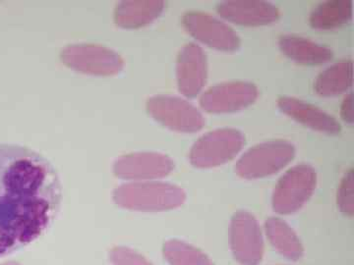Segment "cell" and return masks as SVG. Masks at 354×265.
Returning <instances> with one entry per match:
<instances>
[{"label": "cell", "mask_w": 354, "mask_h": 265, "mask_svg": "<svg viewBox=\"0 0 354 265\" xmlns=\"http://www.w3.org/2000/svg\"><path fill=\"white\" fill-rule=\"evenodd\" d=\"M62 199V182L50 161L26 146L0 144V257L43 235Z\"/></svg>", "instance_id": "obj_1"}, {"label": "cell", "mask_w": 354, "mask_h": 265, "mask_svg": "<svg viewBox=\"0 0 354 265\" xmlns=\"http://www.w3.org/2000/svg\"><path fill=\"white\" fill-rule=\"evenodd\" d=\"M186 197L183 188L162 180L123 184L113 192V201L120 208L143 213L176 209L183 206Z\"/></svg>", "instance_id": "obj_2"}, {"label": "cell", "mask_w": 354, "mask_h": 265, "mask_svg": "<svg viewBox=\"0 0 354 265\" xmlns=\"http://www.w3.org/2000/svg\"><path fill=\"white\" fill-rule=\"evenodd\" d=\"M297 148L286 139H272L247 150L235 164L234 170L245 180L276 175L295 159Z\"/></svg>", "instance_id": "obj_3"}, {"label": "cell", "mask_w": 354, "mask_h": 265, "mask_svg": "<svg viewBox=\"0 0 354 265\" xmlns=\"http://www.w3.org/2000/svg\"><path fill=\"white\" fill-rule=\"evenodd\" d=\"M318 176L308 164L290 167L281 176L272 195V208L279 215H291L304 208L315 193Z\"/></svg>", "instance_id": "obj_4"}, {"label": "cell", "mask_w": 354, "mask_h": 265, "mask_svg": "<svg viewBox=\"0 0 354 265\" xmlns=\"http://www.w3.org/2000/svg\"><path fill=\"white\" fill-rule=\"evenodd\" d=\"M245 146L243 132L221 128L202 135L189 152V161L199 169H211L232 161Z\"/></svg>", "instance_id": "obj_5"}, {"label": "cell", "mask_w": 354, "mask_h": 265, "mask_svg": "<svg viewBox=\"0 0 354 265\" xmlns=\"http://www.w3.org/2000/svg\"><path fill=\"white\" fill-rule=\"evenodd\" d=\"M230 248L239 265H260L264 259L266 239L263 226L250 211L239 210L230 223Z\"/></svg>", "instance_id": "obj_6"}, {"label": "cell", "mask_w": 354, "mask_h": 265, "mask_svg": "<svg viewBox=\"0 0 354 265\" xmlns=\"http://www.w3.org/2000/svg\"><path fill=\"white\" fill-rule=\"evenodd\" d=\"M149 114L172 131L193 134L201 131L206 119L192 102L180 97L157 95L147 101Z\"/></svg>", "instance_id": "obj_7"}, {"label": "cell", "mask_w": 354, "mask_h": 265, "mask_svg": "<svg viewBox=\"0 0 354 265\" xmlns=\"http://www.w3.org/2000/svg\"><path fill=\"white\" fill-rule=\"evenodd\" d=\"M60 58L69 68L88 75H118L124 68V60L116 51L97 44L67 46Z\"/></svg>", "instance_id": "obj_8"}, {"label": "cell", "mask_w": 354, "mask_h": 265, "mask_svg": "<svg viewBox=\"0 0 354 265\" xmlns=\"http://www.w3.org/2000/svg\"><path fill=\"white\" fill-rule=\"evenodd\" d=\"M185 31L200 43L214 50L234 52L241 48L237 32L225 21L201 11H189L183 16Z\"/></svg>", "instance_id": "obj_9"}, {"label": "cell", "mask_w": 354, "mask_h": 265, "mask_svg": "<svg viewBox=\"0 0 354 265\" xmlns=\"http://www.w3.org/2000/svg\"><path fill=\"white\" fill-rule=\"evenodd\" d=\"M259 97V88L246 81L218 84L200 95L199 104L208 113L237 112L250 106Z\"/></svg>", "instance_id": "obj_10"}, {"label": "cell", "mask_w": 354, "mask_h": 265, "mask_svg": "<svg viewBox=\"0 0 354 265\" xmlns=\"http://www.w3.org/2000/svg\"><path fill=\"white\" fill-rule=\"evenodd\" d=\"M174 160L164 153L140 152L118 158L113 164V172L123 180L142 182L165 178L174 170Z\"/></svg>", "instance_id": "obj_11"}, {"label": "cell", "mask_w": 354, "mask_h": 265, "mask_svg": "<svg viewBox=\"0 0 354 265\" xmlns=\"http://www.w3.org/2000/svg\"><path fill=\"white\" fill-rule=\"evenodd\" d=\"M176 79L184 97L194 99L202 94L208 79V58L201 46L188 43L181 48L176 60Z\"/></svg>", "instance_id": "obj_12"}, {"label": "cell", "mask_w": 354, "mask_h": 265, "mask_svg": "<svg viewBox=\"0 0 354 265\" xmlns=\"http://www.w3.org/2000/svg\"><path fill=\"white\" fill-rule=\"evenodd\" d=\"M216 12L227 22L248 27L272 24L281 17L276 4L267 0H223Z\"/></svg>", "instance_id": "obj_13"}, {"label": "cell", "mask_w": 354, "mask_h": 265, "mask_svg": "<svg viewBox=\"0 0 354 265\" xmlns=\"http://www.w3.org/2000/svg\"><path fill=\"white\" fill-rule=\"evenodd\" d=\"M277 104L281 112L314 131L328 135L342 131L341 124L334 116L309 102L285 95L279 97Z\"/></svg>", "instance_id": "obj_14"}, {"label": "cell", "mask_w": 354, "mask_h": 265, "mask_svg": "<svg viewBox=\"0 0 354 265\" xmlns=\"http://www.w3.org/2000/svg\"><path fill=\"white\" fill-rule=\"evenodd\" d=\"M263 231L266 241L283 259L290 262L304 259V242L288 221L279 216H270L263 225Z\"/></svg>", "instance_id": "obj_15"}, {"label": "cell", "mask_w": 354, "mask_h": 265, "mask_svg": "<svg viewBox=\"0 0 354 265\" xmlns=\"http://www.w3.org/2000/svg\"><path fill=\"white\" fill-rule=\"evenodd\" d=\"M165 8L162 0H124L115 7L114 21L124 29H138L158 19Z\"/></svg>", "instance_id": "obj_16"}, {"label": "cell", "mask_w": 354, "mask_h": 265, "mask_svg": "<svg viewBox=\"0 0 354 265\" xmlns=\"http://www.w3.org/2000/svg\"><path fill=\"white\" fill-rule=\"evenodd\" d=\"M279 46L286 57L300 64L322 65L334 57V52L328 46L295 35L281 36Z\"/></svg>", "instance_id": "obj_17"}, {"label": "cell", "mask_w": 354, "mask_h": 265, "mask_svg": "<svg viewBox=\"0 0 354 265\" xmlns=\"http://www.w3.org/2000/svg\"><path fill=\"white\" fill-rule=\"evenodd\" d=\"M353 17V0H325L312 10L309 23L313 29L330 31L348 24Z\"/></svg>", "instance_id": "obj_18"}, {"label": "cell", "mask_w": 354, "mask_h": 265, "mask_svg": "<svg viewBox=\"0 0 354 265\" xmlns=\"http://www.w3.org/2000/svg\"><path fill=\"white\" fill-rule=\"evenodd\" d=\"M353 85V62L344 60L321 72L314 83L316 94L323 97H337Z\"/></svg>", "instance_id": "obj_19"}, {"label": "cell", "mask_w": 354, "mask_h": 265, "mask_svg": "<svg viewBox=\"0 0 354 265\" xmlns=\"http://www.w3.org/2000/svg\"><path fill=\"white\" fill-rule=\"evenodd\" d=\"M162 253L169 265H216L206 253L177 239L165 242Z\"/></svg>", "instance_id": "obj_20"}, {"label": "cell", "mask_w": 354, "mask_h": 265, "mask_svg": "<svg viewBox=\"0 0 354 265\" xmlns=\"http://www.w3.org/2000/svg\"><path fill=\"white\" fill-rule=\"evenodd\" d=\"M337 204L342 215L348 217L354 215V173L348 169L342 176L337 192Z\"/></svg>", "instance_id": "obj_21"}, {"label": "cell", "mask_w": 354, "mask_h": 265, "mask_svg": "<svg viewBox=\"0 0 354 265\" xmlns=\"http://www.w3.org/2000/svg\"><path fill=\"white\" fill-rule=\"evenodd\" d=\"M111 260L113 265H153L141 253L127 246L113 248L111 252Z\"/></svg>", "instance_id": "obj_22"}, {"label": "cell", "mask_w": 354, "mask_h": 265, "mask_svg": "<svg viewBox=\"0 0 354 265\" xmlns=\"http://www.w3.org/2000/svg\"><path fill=\"white\" fill-rule=\"evenodd\" d=\"M341 117L349 125L354 123V97L353 92H349L344 97L341 106Z\"/></svg>", "instance_id": "obj_23"}, {"label": "cell", "mask_w": 354, "mask_h": 265, "mask_svg": "<svg viewBox=\"0 0 354 265\" xmlns=\"http://www.w3.org/2000/svg\"><path fill=\"white\" fill-rule=\"evenodd\" d=\"M2 265H20L19 264H18V262H6V264H3Z\"/></svg>", "instance_id": "obj_24"}]
</instances>
